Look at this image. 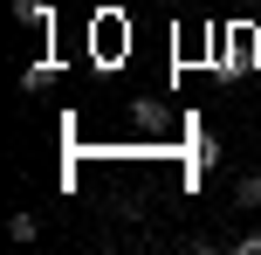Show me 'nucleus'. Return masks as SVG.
<instances>
[{
	"label": "nucleus",
	"instance_id": "nucleus-1",
	"mask_svg": "<svg viewBox=\"0 0 261 255\" xmlns=\"http://www.w3.org/2000/svg\"><path fill=\"white\" fill-rule=\"evenodd\" d=\"M14 21H28V28H48L55 14H48V0H14Z\"/></svg>",
	"mask_w": 261,
	"mask_h": 255
},
{
	"label": "nucleus",
	"instance_id": "nucleus-2",
	"mask_svg": "<svg viewBox=\"0 0 261 255\" xmlns=\"http://www.w3.org/2000/svg\"><path fill=\"white\" fill-rule=\"evenodd\" d=\"M7 235H14V242H35L41 221H35V214H14V221H7Z\"/></svg>",
	"mask_w": 261,
	"mask_h": 255
},
{
	"label": "nucleus",
	"instance_id": "nucleus-3",
	"mask_svg": "<svg viewBox=\"0 0 261 255\" xmlns=\"http://www.w3.org/2000/svg\"><path fill=\"white\" fill-rule=\"evenodd\" d=\"M234 200H241V207H261V173L241 179V187H234Z\"/></svg>",
	"mask_w": 261,
	"mask_h": 255
}]
</instances>
